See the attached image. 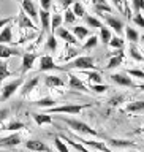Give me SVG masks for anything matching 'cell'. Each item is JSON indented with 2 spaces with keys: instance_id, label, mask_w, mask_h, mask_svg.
I'll use <instances>...</instances> for the list:
<instances>
[{
  "instance_id": "45",
  "label": "cell",
  "mask_w": 144,
  "mask_h": 152,
  "mask_svg": "<svg viewBox=\"0 0 144 152\" xmlns=\"http://www.w3.org/2000/svg\"><path fill=\"white\" fill-rule=\"evenodd\" d=\"M90 89H92L94 92H97V94H103V92L108 90V86H105V84H92Z\"/></svg>"
},
{
  "instance_id": "46",
  "label": "cell",
  "mask_w": 144,
  "mask_h": 152,
  "mask_svg": "<svg viewBox=\"0 0 144 152\" xmlns=\"http://www.w3.org/2000/svg\"><path fill=\"white\" fill-rule=\"evenodd\" d=\"M133 22H135L138 27H143V28H144V16H143L141 13H135V18H133Z\"/></svg>"
},
{
  "instance_id": "28",
  "label": "cell",
  "mask_w": 144,
  "mask_h": 152,
  "mask_svg": "<svg viewBox=\"0 0 144 152\" xmlns=\"http://www.w3.org/2000/svg\"><path fill=\"white\" fill-rule=\"evenodd\" d=\"M81 71H84V73L87 75V78L92 84H102L103 83L102 75H100L98 71H90V70H81Z\"/></svg>"
},
{
  "instance_id": "56",
  "label": "cell",
  "mask_w": 144,
  "mask_h": 152,
  "mask_svg": "<svg viewBox=\"0 0 144 152\" xmlns=\"http://www.w3.org/2000/svg\"><path fill=\"white\" fill-rule=\"evenodd\" d=\"M143 41H144V35H143Z\"/></svg>"
},
{
  "instance_id": "13",
  "label": "cell",
  "mask_w": 144,
  "mask_h": 152,
  "mask_svg": "<svg viewBox=\"0 0 144 152\" xmlns=\"http://www.w3.org/2000/svg\"><path fill=\"white\" fill-rule=\"evenodd\" d=\"M37 54H30V52H26V54H22V66H21V73L26 75L27 71L32 70L33 64H35L37 60Z\"/></svg>"
},
{
  "instance_id": "43",
  "label": "cell",
  "mask_w": 144,
  "mask_h": 152,
  "mask_svg": "<svg viewBox=\"0 0 144 152\" xmlns=\"http://www.w3.org/2000/svg\"><path fill=\"white\" fill-rule=\"evenodd\" d=\"M127 75H128V76H133V78H140V79H144V70L132 68V70H127Z\"/></svg>"
},
{
  "instance_id": "41",
  "label": "cell",
  "mask_w": 144,
  "mask_h": 152,
  "mask_svg": "<svg viewBox=\"0 0 144 152\" xmlns=\"http://www.w3.org/2000/svg\"><path fill=\"white\" fill-rule=\"evenodd\" d=\"M75 21H76V16H75L73 10L67 8L65 13H64V22L65 24H75Z\"/></svg>"
},
{
  "instance_id": "37",
  "label": "cell",
  "mask_w": 144,
  "mask_h": 152,
  "mask_svg": "<svg viewBox=\"0 0 144 152\" xmlns=\"http://www.w3.org/2000/svg\"><path fill=\"white\" fill-rule=\"evenodd\" d=\"M64 140L67 141V144L68 146H71V147H75L76 151H79V152H90L87 147H86L84 144H81V142H76V141H71L70 138H64Z\"/></svg>"
},
{
  "instance_id": "55",
  "label": "cell",
  "mask_w": 144,
  "mask_h": 152,
  "mask_svg": "<svg viewBox=\"0 0 144 152\" xmlns=\"http://www.w3.org/2000/svg\"><path fill=\"white\" fill-rule=\"evenodd\" d=\"M136 87L140 89V90H143V92H144V84H140V86H136Z\"/></svg>"
},
{
  "instance_id": "20",
  "label": "cell",
  "mask_w": 144,
  "mask_h": 152,
  "mask_svg": "<svg viewBox=\"0 0 144 152\" xmlns=\"http://www.w3.org/2000/svg\"><path fill=\"white\" fill-rule=\"evenodd\" d=\"M18 24H19V27H22V28H32V30L35 28V22H33L24 11L18 16Z\"/></svg>"
},
{
  "instance_id": "16",
  "label": "cell",
  "mask_w": 144,
  "mask_h": 152,
  "mask_svg": "<svg viewBox=\"0 0 144 152\" xmlns=\"http://www.w3.org/2000/svg\"><path fill=\"white\" fill-rule=\"evenodd\" d=\"M79 141H81V144L89 146V147H94V149H97V151H102V152H113L106 144H105V142H100V141H87V140H83V138H79Z\"/></svg>"
},
{
  "instance_id": "7",
  "label": "cell",
  "mask_w": 144,
  "mask_h": 152,
  "mask_svg": "<svg viewBox=\"0 0 144 152\" xmlns=\"http://www.w3.org/2000/svg\"><path fill=\"white\" fill-rule=\"evenodd\" d=\"M111 81L116 83L117 86H122V87H136V84L133 83L132 78H128L127 73H113Z\"/></svg>"
},
{
  "instance_id": "2",
  "label": "cell",
  "mask_w": 144,
  "mask_h": 152,
  "mask_svg": "<svg viewBox=\"0 0 144 152\" xmlns=\"http://www.w3.org/2000/svg\"><path fill=\"white\" fill-rule=\"evenodd\" d=\"M65 71L70 68H76V70H94L95 68V59L90 56H79L75 60L68 62V65L64 66Z\"/></svg>"
},
{
  "instance_id": "15",
  "label": "cell",
  "mask_w": 144,
  "mask_h": 152,
  "mask_svg": "<svg viewBox=\"0 0 144 152\" xmlns=\"http://www.w3.org/2000/svg\"><path fill=\"white\" fill-rule=\"evenodd\" d=\"M68 78H70V81H68V87H70L71 90H83V92H89L87 86H86L76 75H71V73H70Z\"/></svg>"
},
{
  "instance_id": "23",
  "label": "cell",
  "mask_w": 144,
  "mask_h": 152,
  "mask_svg": "<svg viewBox=\"0 0 144 152\" xmlns=\"http://www.w3.org/2000/svg\"><path fill=\"white\" fill-rule=\"evenodd\" d=\"M2 130H10V132H19L22 130V128H26V124L21 122V121H11L8 122L7 125H0Z\"/></svg>"
},
{
  "instance_id": "9",
  "label": "cell",
  "mask_w": 144,
  "mask_h": 152,
  "mask_svg": "<svg viewBox=\"0 0 144 152\" xmlns=\"http://www.w3.org/2000/svg\"><path fill=\"white\" fill-rule=\"evenodd\" d=\"M21 3H22V11L26 13L33 22H37V19H38V10L35 7V3H33L32 0H21Z\"/></svg>"
},
{
  "instance_id": "31",
  "label": "cell",
  "mask_w": 144,
  "mask_h": 152,
  "mask_svg": "<svg viewBox=\"0 0 144 152\" xmlns=\"http://www.w3.org/2000/svg\"><path fill=\"white\" fill-rule=\"evenodd\" d=\"M84 21H86V24H87L89 27H95V28L103 27V22L100 21L98 18H95V16H89V14H86V16H84Z\"/></svg>"
},
{
  "instance_id": "32",
  "label": "cell",
  "mask_w": 144,
  "mask_h": 152,
  "mask_svg": "<svg viewBox=\"0 0 144 152\" xmlns=\"http://www.w3.org/2000/svg\"><path fill=\"white\" fill-rule=\"evenodd\" d=\"M35 106H40V108H52V106H56V100H52L49 97H46V98H41V100H37L35 103Z\"/></svg>"
},
{
  "instance_id": "19",
  "label": "cell",
  "mask_w": 144,
  "mask_h": 152,
  "mask_svg": "<svg viewBox=\"0 0 144 152\" xmlns=\"http://www.w3.org/2000/svg\"><path fill=\"white\" fill-rule=\"evenodd\" d=\"M45 86L46 87H62V86H65V81L59 78V76H45Z\"/></svg>"
},
{
  "instance_id": "33",
  "label": "cell",
  "mask_w": 144,
  "mask_h": 152,
  "mask_svg": "<svg viewBox=\"0 0 144 152\" xmlns=\"http://www.w3.org/2000/svg\"><path fill=\"white\" fill-rule=\"evenodd\" d=\"M45 46H46V49L51 51V52H56V51H57V40H56V35H54V33H51V35L48 37Z\"/></svg>"
},
{
  "instance_id": "5",
  "label": "cell",
  "mask_w": 144,
  "mask_h": 152,
  "mask_svg": "<svg viewBox=\"0 0 144 152\" xmlns=\"http://www.w3.org/2000/svg\"><path fill=\"white\" fill-rule=\"evenodd\" d=\"M100 16H103L105 18V21H106V24H108V27H111L114 32L117 33L119 37L122 35V32H124V21L122 19H119V18H116V16H111V14H100Z\"/></svg>"
},
{
  "instance_id": "51",
  "label": "cell",
  "mask_w": 144,
  "mask_h": 152,
  "mask_svg": "<svg viewBox=\"0 0 144 152\" xmlns=\"http://www.w3.org/2000/svg\"><path fill=\"white\" fill-rule=\"evenodd\" d=\"M71 3H75V0H60V5H62V7H64L65 10L68 8Z\"/></svg>"
},
{
  "instance_id": "8",
  "label": "cell",
  "mask_w": 144,
  "mask_h": 152,
  "mask_svg": "<svg viewBox=\"0 0 144 152\" xmlns=\"http://www.w3.org/2000/svg\"><path fill=\"white\" fill-rule=\"evenodd\" d=\"M124 49L121 48V49H116L114 52H111L109 54V62H108V65H106V70H113V68H117L119 65L122 64V60H124Z\"/></svg>"
},
{
  "instance_id": "44",
  "label": "cell",
  "mask_w": 144,
  "mask_h": 152,
  "mask_svg": "<svg viewBox=\"0 0 144 152\" xmlns=\"http://www.w3.org/2000/svg\"><path fill=\"white\" fill-rule=\"evenodd\" d=\"M132 5H133L135 13H141L144 10V0H132Z\"/></svg>"
},
{
  "instance_id": "35",
  "label": "cell",
  "mask_w": 144,
  "mask_h": 152,
  "mask_svg": "<svg viewBox=\"0 0 144 152\" xmlns=\"http://www.w3.org/2000/svg\"><path fill=\"white\" fill-rule=\"evenodd\" d=\"M97 45H98V37L92 35V37H89V40L83 45V49H84V51H90V49H94Z\"/></svg>"
},
{
  "instance_id": "30",
  "label": "cell",
  "mask_w": 144,
  "mask_h": 152,
  "mask_svg": "<svg viewBox=\"0 0 144 152\" xmlns=\"http://www.w3.org/2000/svg\"><path fill=\"white\" fill-rule=\"evenodd\" d=\"M128 52H130V57L133 60H136V62H144V56L140 52V49L135 46V43H132L130 45V49H128Z\"/></svg>"
},
{
  "instance_id": "39",
  "label": "cell",
  "mask_w": 144,
  "mask_h": 152,
  "mask_svg": "<svg viewBox=\"0 0 144 152\" xmlns=\"http://www.w3.org/2000/svg\"><path fill=\"white\" fill-rule=\"evenodd\" d=\"M124 43H125V41L117 35V37H111V40H109L108 45L111 48H114V49H121V48H124Z\"/></svg>"
},
{
  "instance_id": "25",
  "label": "cell",
  "mask_w": 144,
  "mask_h": 152,
  "mask_svg": "<svg viewBox=\"0 0 144 152\" xmlns=\"http://www.w3.org/2000/svg\"><path fill=\"white\" fill-rule=\"evenodd\" d=\"M13 56H19V52L16 49H11L7 45H2L0 43V59H10Z\"/></svg>"
},
{
  "instance_id": "26",
  "label": "cell",
  "mask_w": 144,
  "mask_h": 152,
  "mask_svg": "<svg viewBox=\"0 0 144 152\" xmlns=\"http://www.w3.org/2000/svg\"><path fill=\"white\" fill-rule=\"evenodd\" d=\"M125 111L127 113H140V111H144V102H143V100H138V102L127 103Z\"/></svg>"
},
{
  "instance_id": "24",
  "label": "cell",
  "mask_w": 144,
  "mask_h": 152,
  "mask_svg": "<svg viewBox=\"0 0 144 152\" xmlns=\"http://www.w3.org/2000/svg\"><path fill=\"white\" fill-rule=\"evenodd\" d=\"M73 35L76 37V40H84V38H87L90 35V32H89V28L87 27H83V26H76L73 27Z\"/></svg>"
},
{
  "instance_id": "4",
  "label": "cell",
  "mask_w": 144,
  "mask_h": 152,
  "mask_svg": "<svg viewBox=\"0 0 144 152\" xmlns=\"http://www.w3.org/2000/svg\"><path fill=\"white\" fill-rule=\"evenodd\" d=\"M24 84V76H19V78L16 79H13V81H10V83H7L3 86V89H2V95H0V102H5V100H8V98H11L14 92L21 87V86Z\"/></svg>"
},
{
  "instance_id": "14",
  "label": "cell",
  "mask_w": 144,
  "mask_h": 152,
  "mask_svg": "<svg viewBox=\"0 0 144 152\" xmlns=\"http://www.w3.org/2000/svg\"><path fill=\"white\" fill-rule=\"evenodd\" d=\"M38 19L41 22L43 32H51V13L48 10H38Z\"/></svg>"
},
{
  "instance_id": "34",
  "label": "cell",
  "mask_w": 144,
  "mask_h": 152,
  "mask_svg": "<svg viewBox=\"0 0 144 152\" xmlns=\"http://www.w3.org/2000/svg\"><path fill=\"white\" fill-rule=\"evenodd\" d=\"M11 76V71L8 70V65L5 64V62H2V59H0V83H3L7 78H10Z\"/></svg>"
},
{
  "instance_id": "3",
  "label": "cell",
  "mask_w": 144,
  "mask_h": 152,
  "mask_svg": "<svg viewBox=\"0 0 144 152\" xmlns=\"http://www.w3.org/2000/svg\"><path fill=\"white\" fill-rule=\"evenodd\" d=\"M92 106L90 103H84V104H62V106H52V108H46L48 114H79L84 108Z\"/></svg>"
},
{
  "instance_id": "12",
  "label": "cell",
  "mask_w": 144,
  "mask_h": 152,
  "mask_svg": "<svg viewBox=\"0 0 144 152\" xmlns=\"http://www.w3.org/2000/svg\"><path fill=\"white\" fill-rule=\"evenodd\" d=\"M54 35H57L59 38H62V40H64L65 43H70V45H78V40H76V37H75L70 30H67L65 27H59V28H56Z\"/></svg>"
},
{
  "instance_id": "22",
  "label": "cell",
  "mask_w": 144,
  "mask_h": 152,
  "mask_svg": "<svg viewBox=\"0 0 144 152\" xmlns=\"http://www.w3.org/2000/svg\"><path fill=\"white\" fill-rule=\"evenodd\" d=\"M33 121L37 122V125H45V124H52V117L48 113H33L32 114Z\"/></svg>"
},
{
  "instance_id": "18",
  "label": "cell",
  "mask_w": 144,
  "mask_h": 152,
  "mask_svg": "<svg viewBox=\"0 0 144 152\" xmlns=\"http://www.w3.org/2000/svg\"><path fill=\"white\" fill-rule=\"evenodd\" d=\"M106 146L122 149V147H135L136 144H135L133 141H127V140H108V141H106Z\"/></svg>"
},
{
  "instance_id": "58",
  "label": "cell",
  "mask_w": 144,
  "mask_h": 152,
  "mask_svg": "<svg viewBox=\"0 0 144 152\" xmlns=\"http://www.w3.org/2000/svg\"><path fill=\"white\" fill-rule=\"evenodd\" d=\"M0 130H2V128H0Z\"/></svg>"
},
{
  "instance_id": "57",
  "label": "cell",
  "mask_w": 144,
  "mask_h": 152,
  "mask_svg": "<svg viewBox=\"0 0 144 152\" xmlns=\"http://www.w3.org/2000/svg\"><path fill=\"white\" fill-rule=\"evenodd\" d=\"M132 152H136V151H132Z\"/></svg>"
},
{
  "instance_id": "42",
  "label": "cell",
  "mask_w": 144,
  "mask_h": 152,
  "mask_svg": "<svg viewBox=\"0 0 144 152\" xmlns=\"http://www.w3.org/2000/svg\"><path fill=\"white\" fill-rule=\"evenodd\" d=\"M54 144H56V147H57V151H59V152H70V151H68V146H67L65 142L62 141V138H56V140H54Z\"/></svg>"
},
{
  "instance_id": "11",
  "label": "cell",
  "mask_w": 144,
  "mask_h": 152,
  "mask_svg": "<svg viewBox=\"0 0 144 152\" xmlns=\"http://www.w3.org/2000/svg\"><path fill=\"white\" fill-rule=\"evenodd\" d=\"M24 146L27 147V149H30L33 152H51V149L48 147L43 141L40 140H29L24 142Z\"/></svg>"
},
{
  "instance_id": "6",
  "label": "cell",
  "mask_w": 144,
  "mask_h": 152,
  "mask_svg": "<svg viewBox=\"0 0 144 152\" xmlns=\"http://www.w3.org/2000/svg\"><path fill=\"white\" fill-rule=\"evenodd\" d=\"M38 70H40V71H49V70H60V71H65L64 66L56 65V62H54V59H52L51 56H43V57H41Z\"/></svg>"
},
{
  "instance_id": "52",
  "label": "cell",
  "mask_w": 144,
  "mask_h": 152,
  "mask_svg": "<svg viewBox=\"0 0 144 152\" xmlns=\"http://www.w3.org/2000/svg\"><path fill=\"white\" fill-rule=\"evenodd\" d=\"M76 54H78V52H76L75 49H70V51H68V56L65 57V60H68V59H71V57H75Z\"/></svg>"
},
{
  "instance_id": "17",
  "label": "cell",
  "mask_w": 144,
  "mask_h": 152,
  "mask_svg": "<svg viewBox=\"0 0 144 152\" xmlns=\"http://www.w3.org/2000/svg\"><path fill=\"white\" fill-rule=\"evenodd\" d=\"M38 83H40V78H38V76H35V78H30V79L27 81V83H24V84H22V90H21V94L24 95V97H27V95L30 94L32 90L38 86Z\"/></svg>"
},
{
  "instance_id": "38",
  "label": "cell",
  "mask_w": 144,
  "mask_h": 152,
  "mask_svg": "<svg viewBox=\"0 0 144 152\" xmlns=\"http://www.w3.org/2000/svg\"><path fill=\"white\" fill-rule=\"evenodd\" d=\"M73 13H75L76 18H84L86 16V8L83 7V3L75 2L73 3Z\"/></svg>"
},
{
  "instance_id": "53",
  "label": "cell",
  "mask_w": 144,
  "mask_h": 152,
  "mask_svg": "<svg viewBox=\"0 0 144 152\" xmlns=\"http://www.w3.org/2000/svg\"><path fill=\"white\" fill-rule=\"evenodd\" d=\"M94 5H102V3H108L106 0H92Z\"/></svg>"
},
{
  "instance_id": "54",
  "label": "cell",
  "mask_w": 144,
  "mask_h": 152,
  "mask_svg": "<svg viewBox=\"0 0 144 152\" xmlns=\"http://www.w3.org/2000/svg\"><path fill=\"white\" fill-rule=\"evenodd\" d=\"M135 133H144V124H143V127L140 128V130H136Z\"/></svg>"
},
{
  "instance_id": "47",
  "label": "cell",
  "mask_w": 144,
  "mask_h": 152,
  "mask_svg": "<svg viewBox=\"0 0 144 152\" xmlns=\"http://www.w3.org/2000/svg\"><path fill=\"white\" fill-rule=\"evenodd\" d=\"M8 116H10V109L8 108H0V124H2Z\"/></svg>"
},
{
  "instance_id": "49",
  "label": "cell",
  "mask_w": 144,
  "mask_h": 152,
  "mask_svg": "<svg viewBox=\"0 0 144 152\" xmlns=\"http://www.w3.org/2000/svg\"><path fill=\"white\" fill-rule=\"evenodd\" d=\"M40 5L43 10H49L51 5H52V0H40Z\"/></svg>"
},
{
  "instance_id": "29",
  "label": "cell",
  "mask_w": 144,
  "mask_h": 152,
  "mask_svg": "<svg viewBox=\"0 0 144 152\" xmlns=\"http://www.w3.org/2000/svg\"><path fill=\"white\" fill-rule=\"evenodd\" d=\"M64 22V16L62 14H52L51 16V33L56 32V28H59Z\"/></svg>"
},
{
  "instance_id": "10",
  "label": "cell",
  "mask_w": 144,
  "mask_h": 152,
  "mask_svg": "<svg viewBox=\"0 0 144 152\" xmlns=\"http://www.w3.org/2000/svg\"><path fill=\"white\" fill-rule=\"evenodd\" d=\"M22 141V138L19 133H11L10 136H5V138H0V147H14V146H19Z\"/></svg>"
},
{
  "instance_id": "40",
  "label": "cell",
  "mask_w": 144,
  "mask_h": 152,
  "mask_svg": "<svg viewBox=\"0 0 144 152\" xmlns=\"http://www.w3.org/2000/svg\"><path fill=\"white\" fill-rule=\"evenodd\" d=\"M94 11L97 14H103V13H111L113 8L108 3H102V5H94Z\"/></svg>"
},
{
  "instance_id": "50",
  "label": "cell",
  "mask_w": 144,
  "mask_h": 152,
  "mask_svg": "<svg viewBox=\"0 0 144 152\" xmlns=\"http://www.w3.org/2000/svg\"><path fill=\"white\" fill-rule=\"evenodd\" d=\"M14 21L13 18H3V19H0V27H5V26H8V24H11Z\"/></svg>"
},
{
  "instance_id": "36",
  "label": "cell",
  "mask_w": 144,
  "mask_h": 152,
  "mask_svg": "<svg viewBox=\"0 0 144 152\" xmlns=\"http://www.w3.org/2000/svg\"><path fill=\"white\" fill-rule=\"evenodd\" d=\"M111 30H109L108 27H100V38H102V41L105 43V45H108L109 43V40H111Z\"/></svg>"
},
{
  "instance_id": "48",
  "label": "cell",
  "mask_w": 144,
  "mask_h": 152,
  "mask_svg": "<svg viewBox=\"0 0 144 152\" xmlns=\"http://www.w3.org/2000/svg\"><path fill=\"white\" fill-rule=\"evenodd\" d=\"M111 2L114 3V7L117 8V11H121L124 14V5H122V0H111Z\"/></svg>"
},
{
  "instance_id": "27",
  "label": "cell",
  "mask_w": 144,
  "mask_h": 152,
  "mask_svg": "<svg viewBox=\"0 0 144 152\" xmlns=\"http://www.w3.org/2000/svg\"><path fill=\"white\" fill-rule=\"evenodd\" d=\"M125 37L130 43H138L140 41V33L133 27H125Z\"/></svg>"
},
{
  "instance_id": "21",
  "label": "cell",
  "mask_w": 144,
  "mask_h": 152,
  "mask_svg": "<svg viewBox=\"0 0 144 152\" xmlns=\"http://www.w3.org/2000/svg\"><path fill=\"white\" fill-rule=\"evenodd\" d=\"M13 41V28L11 26H5L3 27V30L0 32V43L2 45H8V43H11Z\"/></svg>"
},
{
  "instance_id": "1",
  "label": "cell",
  "mask_w": 144,
  "mask_h": 152,
  "mask_svg": "<svg viewBox=\"0 0 144 152\" xmlns=\"http://www.w3.org/2000/svg\"><path fill=\"white\" fill-rule=\"evenodd\" d=\"M60 121L65 122L71 130L78 132V133H84V135H90V136H98V132L90 128L86 122L83 121H78V119H70V117H65V116H60Z\"/></svg>"
}]
</instances>
